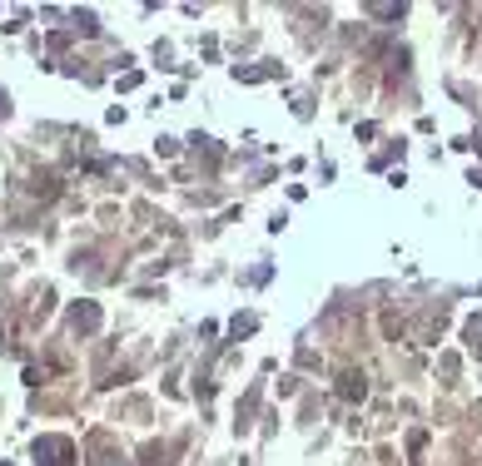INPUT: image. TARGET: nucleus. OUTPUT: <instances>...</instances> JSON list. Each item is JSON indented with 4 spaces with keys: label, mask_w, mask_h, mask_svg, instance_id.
Instances as JSON below:
<instances>
[{
    "label": "nucleus",
    "mask_w": 482,
    "mask_h": 466,
    "mask_svg": "<svg viewBox=\"0 0 482 466\" xmlns=\"http://www.w3.org/2000/svg\"><path fill=\"white\" fill-rule=\"evenodd\" d=\"M35 461L40 466H75V442L70 437H40L35 442Z\"/></svg>",
    "instance_id": "nucleus-1"
},
{
    "label": "nucleus",
    "mask_w": 482,
    "mask_h": 466,
    "mask_svg": "<svg viewBox=\"0 0 482 466\" xmlns=\"http://www.w3.org/2000/svg\"><path fill=\"white\" fill-rule=\"evenodd\" d=\"M70 327H75V333H100V308L95 303H75V308H70Z\"/></svg>",
    "instance_id": "nucleus-2"
},
{
    "label": "nucleus",
    "mask_w": 482,
    "mask_h": 466,
    "mask_svg": "<svg viewBox=\"0 0 482 466\" xmlns=\"http://www.w3.org/2000/svg\"><path fill=\"white\" fill-rule=\"evenodd\" d=\"M90 466H114V457H100V461H90ZM124 466V461H120Z\"/></svg>",
    "instance_id": "nucleus-4"
},
{
    "label": "nucleus",
    "mask_w": 482,
    "mask_h": 466,
    "mask_svg": "<svg viewBox=\"0 0 482 466\" xmlns=\"http://www.w3.org/2000/svg\"><path fill=\"white\" fill-rule=\"evenodd\" d=\"M0 466H10V461H0Z\"/></svg>",
    "instance_id": "nucleus-5"
},
{
    "label": "nucleus",
    "mask_w": 482,
    "mask_h": 466,
    "mask_svg": "<svg viewBox=\"0 0 482 466\" xmlns=\"http://www.w3.org/2000/svg\"><path fill=\"white\" fill-rule=\"evenodd\" d=\"M144 466H170V447H150L144 451Z\"/></svg>",
    "instance_id": "nucleus-3"
}]
</instances>
